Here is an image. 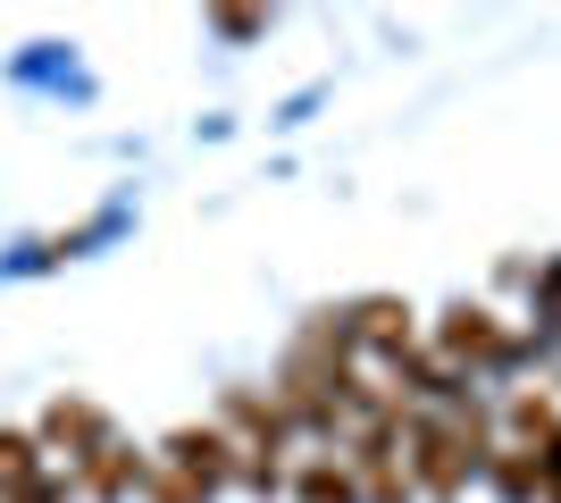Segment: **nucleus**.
I'll use <instances>...</instances> for the list:
<instances>
[{
  "mask_svg": "<svg viewBox=\"0 0 561 503\" xmlns=\"http://www.w3.org/2000/svg\"><path fill=\"white\" fill-rule=\"evenodd\" d=\"M0 495H18V503H59V487L43 479L34 445H25V436H9V428H0Z\"/></svg>",
  "mask_w": 561,
  "mask_h": 503,
  "instance_id": "nucleus-1",
  "label": "nucleus"
},
{
  "mask_svg": "<svg viewBox=\"0 0 561 503\" xmlns=\"http://www.w3.org/2000/svg\"><path fill=\"white\" fill-rule=\"evenodd\" d=\"M50 445H68V461H101L110 454V420L93 403H59L50 411Z\"/></svg>",
  "mask_w": 561,
  "mask_h": 503,
  "instance_id": "nucleus-2",
  "label": "nucleus"
},
{
  "mask_svg": "<svg viewBox=\"0 0 561 503\" xmlns=\"http://www.w3.org/2000/svg\"><path fill=\"white\" fill-rule=\"evenodd\" d=\"M445 344H453L461 361H503V353H512V344L494 335L486 311H453V319H445Z\"/></svg>",
  "mask_w": 561,
  "mask_h": 503,
  "instance_id": "nucleus-3",
  "label": "nucleus"
},
{
  "mask_svg": "<svg viewBox=\"0 0 561 503\" xmlns=\"http://www.w3.org/2000/svg\"><path fill=\"white\" fill-rule=\"evenodd\" d=\"M302 503H352V479L319 461V470H302Z\"/></svg>",
  "mask_w": 561,
  "mask_h": 503,
  "instance_id": "nucleus-4",
  "label": "nucleus"
}]
</instances>
